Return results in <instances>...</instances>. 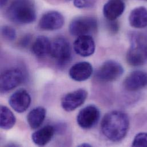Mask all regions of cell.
Here are the masks:
<instances>
[{"mask_svg": "<svg viewBox=\"0 0 147 147\" xmlns=\"http://www.w3.org/2000/svg\"><path fill=\"white\" fill-rule=\"evenodd\" d=\"M9 0H0V4H1V7H3L5 5H6V4L7 3Z\"/></svg>", "mask_w": 147, "mask_h": 147, "instance_id": "obj_26", "label": "cell"}, {"mask_svg": "<svg viewBox=\"0 0 147 147\" xmlns=\"http://www.w3.org/2000/svg\"><path fill=\"white\" fill-rule=\"evenodd\" d=\"M50 55L57 60L59 65L65 66L72 59V49L70 43L63 37L56 38L51 44Z\"/></svg>", "mask_w": 147, "mask_h": 147, "instance_id": "obj_5", "label": "cell"}, {"mask_svg": "<svg viewBox=\"0 0 147 147\" xmlns=\"http://www.w3.org/2000/svg\"><path fill=\"white\" fill-rule=\"evenodd\" d=\"M51 44L49 38L45 36H38L32 46L33 53L38 57H43L50 54Z\"/></svg>", "mask_w": 147, "mask_h": 147, "instance_id": "obj_18", "label": "cell"}, {"mask_svg": "<svg viewBox=\"0 0 147 147\" xmlns=\"http://www.w3.org/2000/svg\"><path fill=\"white\" fill-rule=\"evenodd\" d=\"M123 85L129 92L141 90L147 86V74L141 71H134L125 78Z\"/></svg>", "mask_w": 147, "mask_h": 147, "instance_id": "obj_11", "label": "cell"}, {"mask_svg": "<svg viewBox=\"0 0 147 147\" xmlns=\"http://www.w3.org/2000/svg\"><path fill=\"white\" fill-rule=\"evenodd\" d=\"M130 25L137 29H142L147 26V9L144 6L135 8L129 16Z\"/></svg>", "mask_w": 147, "mask_h": 147, "instance_id": "obj_17", "label": "cell"}, {"mask_svg": "<svg viewBox=\"0 0 147 147\" xmlns=\"http://www.w3.org/2000/svg\"><path fill=\"white\" fill-rule=\"evenodd\" d=\"M74 47L76 53L83 57L92 56L96 48L94 41L90 35L78 37L74 42Z\"/></svg>", "mask_w": 147, "mask_h": 147, "instance_id": "obj_13", "label": "cell"}, {"mask_svg": "<svg viewBox=\"0 0 147 147\" xmlns=\"http://www.w3.org/2000/svg\"><path fill=\"white\" fill-rule=\"evenodd\" d=\"M6 15L16 24H31L36 19L35 4L33 0H14L7 8Z\"/></svg>", "mask_w": 147, "mask_h": 147, "instance_id": "obj_2", "label": "cell"}, {"mask_svg": "<svg viewBox=\"0 0 147 147\" xmlns=\"http://www.w3.org/2000/svg\"><path fill=\"white\" fill-rule=\"evenodd\" d=\"M9 103L16 112L22 113L29 107L31 103V97L26 90L19 89L10 96Z\"/></svg>", "mask_w": 147, "mask_h": 147, "instance_id": "obj_12", "label": "cell"}, {"mask_svg": "<svg viewBox=\"0 0 147 147\" xmlns=\"http://www.w3.org/2000/svg\"><path fill=\"white\" fill-rule=\"evenodd\" d=\"M78 147H92V146H91V145H90V144H88V143H84V144H81L79 145Z\"/></svg>", "mask_w": 147, "mask_h": 147, "instance_id": "obj_27", "label": "cell"}, {"mask_svg": "<svg viewBox=\"0 0 147 147\" xmlns=\"http://www.w3.org/2000/svg\"><path fill=\"white\" fill-rule=\"evenodd\" d=\"M123 73L124 68L120 63L113 60H108L99 68L95 76L100 81L108 82L116 80Z\"/></svg>", "mask_w": 147, "mask_h": 147, "instance_id": "obj_6", "label": "cell"}, {"mask_svg": "<svg viewBox=\"0 0 147 147\" xmlns=\"http://www.w3.org/2000/svg\"><path fill=\"white\" fill-rule=\"evenodd\" d=\"M129 127L128 116L123 112L114 111L103 117L101 128L103 135L109 140L118 142L127 135Z\"/></svg>", "mask_w": 147, "mask_h": 147, "instance_id": "obj_1", "label": "cell"}, {"mask_svg": "<svg viewBox=\"0 0 147 147\" xmlns=\"http://www.w3.org/2000/svg\"><path fill=\"white\" fill-rule=\"evenodd\" d=\"M55 133V128L53 126L47 125L34 132L32 135V139L36 145L44 146L52 139Z\"/></svg>", "mask_w": 147, "mask_h": 147, "instance_id": "obj_16", "label": "cell"}, {"mask_svg": "<svg viewBox=\"0 0 147 147\" xmlns=\"http://www.w3.org/2000/svg\"><path fill=\"white\" fill-rule=\"evenodd\" d=\"M31 40V37L29 35H27L26 36H24L21 40L20 41V44L21 46L23 47H27L28 45H29L30 41Z\"/></svg>", "mask_w": 147, "mask_h": 147, "instance_id": "obj_25", "label": "cell"}, {"mask_svg": "<svg viewBox=\"0 0 147 147\" xmlns=\"http://www.w3.org/2000/svg\"><path fill=\"white\" fill-rule=\"evenodd\" d=\"M145 1H147V0H145Z\"/></svg>", "mask_w": 147, "mask_h": 147, "instance_id": "obj_29", "label": "cell"}, {"mask_svg": "<svg viewBox=\"0 0 147 147\" xmlns=\"http://www.w3.org/2000/svg\"><path fill=\"white\" fill-rule=\"evenodd\" d=\"M125 5L123 0H109L103 7V14L108 21H115L125 10Z\"/></svg>", "mask_w": 147, "mask_h": 147, "instance_id": "obj_14", "label": "cell"}, {"mask_svg": "<svg viewBox=\"0 0 147 147\" xmlns=\"http://www.w3.org/2000/svg\"><path fill=\"white\" fill-rule=\"evenodd\" d=\"M98 24L96 18L92 17L83 16L74 19L69 26L70 33L74 36L94 34L97 31Z\"/></svg>", "mask_w": 147, "mask_h": 147, "instance_id": "obj_4", "label": "cell"}, {"mask_svg": "<svg viewBox=\"0 0 147 147\" xmlns=\"http://www.w3.org/2000/svg\"><path fill=\"white\" fill-rule=\"evenodd\" d=\"M65 22L63 14L57 11H49L45 13L40 18L39 27L40 29L53 31L61 29Z\"/></svg>", "mask_w": 147, "mask_h": 147, "instance_id": "obj_9", "label": "cell"}, {"mask_svg": "<svg viewBox=\"0 0 147 147\" xmlns=\"http://www.w3.org/2000/svg\"><path fill=\"white\" fill-rule=\"evenodd\" d=\"M109 30L112 33H116L119 29V25L117 22L115 21H109L108 25Z\"/></svg>", "mask_w": 147, "mask_h": 147, "instance_id": "obj_24", "label": "cell"}, {"mask_svg": "<svg viewBox=\"0 0 147 147\" xmlns=\"http://www.w3.org/2000/svg\"><path fill=\"white\" fill-rule=\"evenodd\" d=\"M96 0H74V6L79 9H88L94 6Z\"/></svg>", "mask_w": 147, "mask_h": 147, "instance_id": "obj_23", "label": "cell"}, {"mask_svg": "<svg viewBox=\"0 0 147 147\" xmlns=\"http://www.w3.org/2000/svg\"><path fill=\"white\" fill-rule=\"evenodd\" d=\"M64 1H65V2H68V1H71V0H63Z\"/></svg>", "mask_w": 147, "mask_h": 147, "instance_id": "obj_28", "label": "cell"}, {"mask_svg": "<svg viewBox=\"0 0 147 147\" xmlns=\"http://www.w3.org/2000/svg\"><path fill=\"white\" fill-rule=\"evenodd\" d=\"M93 74L92 65L86 61L79 62L73 65L69 72L70 77L76 81H84L88 80Z\"/></svg>", "mask_w": 147, "mask_h": 147, "instance_id": "obj_15", "label": "cell"}, {"mask_svg": "<svg viewBox=\"0 0 147 147\" xmlns=\"http://www.w3.org/2000/svg\"><path fill=\"white\" fill-rule=\"evenodd\" d=\"M1 33L2 36L9 41H13L16 38V32L14 28L5 25L1 28Z\"/></svg>", "mask_w": 147, "mask_h": 147, "instance_id": "obj_21", "label": "cell"}, {"mask_svg": "<svg viewBox=\"0 0 147 147\" xmlns=\"http://www.w3.org/2000/svg\"><path fill=\"white\" fill-rule=\"evenodd\" d=\"M46 114V109L42 107H36L30 111L27 116V121L30 127L34 129L39 128L43 123Z\"/></svg>", "mask_w": 147, "mask_h": 147, "instance_id": "obj_19", "label": "cell"}, {"mask_svg": "<svg viewBox=\"0 0 147 147\" xmlns=\"http://www.w3.org/2000/svg\"><path fill=\"white\" fill-rule=\"evenodd\" d=\"M133 147H147V133L141 132L135 137L132 143Z\"/></svg>", "mask_w": 147, "mask_h": 147, "instance_id": "obj_22", "label": "cell"}, {"mask_svg": "<svg viewBox=\"0 0 147 147\" xmlns=\"http://www.w3.org/2000/svg\"><path fill=\"white\" fill-rule=\"evenodd\" d=\"M100 117V112L97 107L90 105L82 109L78 113L77 122L84 129H89L94 127Z\"/></svg>", "mask_w": 147, "mask_h": 147, "instance_id": "obj_7", "label": "cell"}, {"mask_svg": "<svg viewBox=\"0 0 147 147\" xmlns=\"http://www.w3.org/2000/svg\"><path fill=\"white\" fill-rule=\"evenodd\" d=\"M0 127L2 129L8 130L12 128L16 124V119L13 113L6 107L1 106Z\"/></svg>", "mask_w": 147, "mask_h": 147, "instance_id": "obj_20", "label": "cell"}, {"mask_svg": "<svg viewBox=\"0 0 147 147\" xmlns=\"http://www.w3.org/2000/svg\"><path fill=\"white\" fill-rule=\"evenodd\" d=\"M127 61L131 66L139 67L147 62V38L143 34L134 33L127 53Z\"/></svg>", "mask_w": 147, "mask_h": 147, "instance_id": "obj_3", "label": "cell"}, {"mask_svg": "<svg viewBox=\"0 0 147 147\" xmlns=\"http://www.w3.org/2000/svg\"><path fill=\"white\" fill-rule=\"evenodd\" d=\"M88 96L87 92L79 89L65 94L61 100V106L67 112L74 111L85 101Z\"/></svg>", "mask_w": 147, "mask_h": 147, "instance_id": "obj_10", "label": "cell"}, {"mask_svg": "<svg viewBox=\"0 0 147 147\" xmlns=\"http://www.w3.org/2000/svg\"><path fill=\"white\" fill-rule=\"evenodd\" d=\"M24 76L18 68L9 69L1 74L0 89L1 93H6L13 90L23 81Z\"/></svg>", "mask_w": 147, "mask_h": 147, "instance_id": "obj_8", "label": "cell"}]
</instances>
